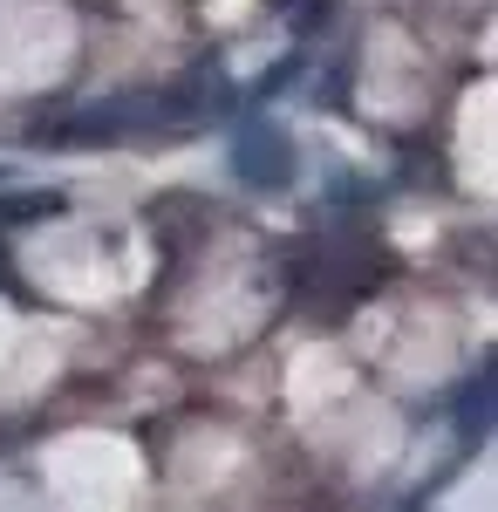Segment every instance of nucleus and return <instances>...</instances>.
Returning a JSON list of instances; mask_svg holds the SVG:
<instances>
[{
    "mask_svg": "<svg viewBox=\"0 0 498 512\" xmlns=\"http://www.w3.org/2000/svg\"><path fill=\"white\" fill-rule=\"evenodd\" d=\"M0 219H14V226H35V219H62V192H21V198H0Z\"/></svg>",
    "mask_w": 498,
    "mask_h": 512,
    "instance_id": "20e7f679",
    "label": "nucleus"
},
{
    "mask_svg": "<svg viewBox=\"0 0 498 512\" xmlns=\"http://www.w3.org/2000/svg\"><path fill=\"white\" fill-rule=\"evenodd\" d=\"M232 171H239V185H253V192H287L294 185V144H287V130L267 117H253L239 130V144H232Z\"/></svg>",
    "mask_w": 498,
    "mask_h": 512,
    "instance_id": "f257e3e1",
    "label": "nucleus"
},
{
    "mask_svg": "<svg viewBox=\"0 0 498 512\" xmlns=\"http://www.w3.org/2000/svg\"><path fill=\"white\" fill-rule=\"evenodd\" d=\"M458 431H464V444H485V431H492V369H478V383H464Z\"/></svg>",
    "mask_w": 498,
    "mask_h": 512,
    "instance_id": "7ed1b4c3",
    "label": "nucleus"
},
{
    "mask_svg": "<svg viewBox=\"0 0 498 512\" xmlns=\"http://www.w3.org/2000/svg\"><path fill=\"white\" fill-rule=\"evenodd\" d=\"M226 82H219V69L212 76H192V82H178L171 96H157V123H212V117H226Z\"/></svg>",
    "mask_w": 498,
    "mask_h": 512,
    "instance_id": "f03ea898",
    "label": "nucleus"
},
{
    "mask_svg": "<svg viewBox=\"0 0 498 512\" xmlns=\"http://www.w3.org/2000/svg\"><path fill=\"white\" fill-rule=\"evenodd\" d=\"M321 21H328V0H294V14H287V28H294V35H314Z\"/></svg>",
    "mask_w": 498,
    "mask_h": 512,
    "instance_id": "39448f33",
    "label": "nucleus"
}]
</instances>
